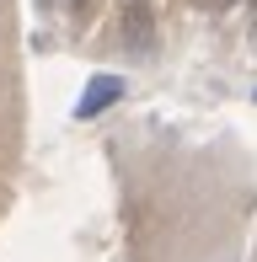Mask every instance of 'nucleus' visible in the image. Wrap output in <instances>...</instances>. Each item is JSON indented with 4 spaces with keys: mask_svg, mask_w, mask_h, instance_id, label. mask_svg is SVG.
<instances>
[{
    "mask_svg": "<svg viewBox=\"0 0 257 262\" xmlns=\"http://www.w3.org/2000/svg\"><path fill=\"white\" fill-rule=\"evenodd\" d=\"M123 43L128 49H150V6L145 0H123Z\"/></svg>",
    "mask_w": 257,
    "mask_h": 262,
    "instance_id": "f03ea898",
    "label": "nucleus"
},
{
    "mask_svg": "<svg viewBox=\"0 0 257 262\" xmlns=\"http://www.w3.org/2000/svg\"><path fill=\"white\" fill-rule=\"evenodd\" d=\"M65 6H75V11H80V6H91V0H65Z\"/></svg>",
    "mask_w": 257,
    "mask_h": 262,
    "instance_id": "7ed1b4c3",
    "label": "nucleus"
},
{
    "mask_svg": "<svg viewBox=\"0 0 257 262\" xmlns=\"http://www.w3.org/2000/svg\"><path fill=\"white\" fill-rule=\"evenodd\" d=\"M118 97H123V80H118V75H97V80L86 86V97L75 102V118H97V113H108Z\"/></svg>",
    "mask_w": 257,
    "mask_h": 262,
    "instance_id": "f257e3e1",
    "label": "nucleus"
}]
</instances>
